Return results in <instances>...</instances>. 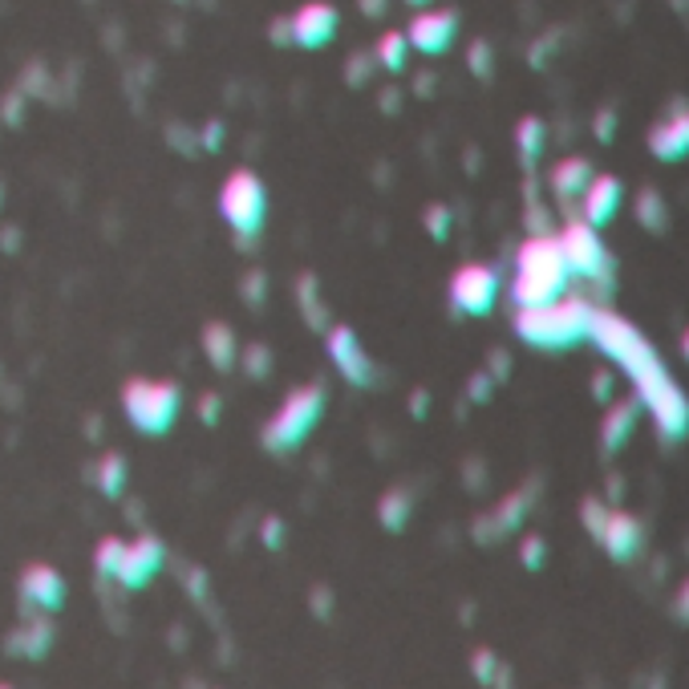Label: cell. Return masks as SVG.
Masks as SVG:
<instances>
[{"instance_id": "8fae6325", "label": "cell", "mask_w": 689, "mask_h": 689, "mask_svg": "<svg viewBox=\"0 0 689 689\" xmlns=\"http://www.w3.org/2000/svg\"><path fill=\"white\" fill-rule=\"evenodd\" d=\"M620 203H625V188H620L617 174H592L589 191L580 195V219L601 231L617 219Z\"/></svg>"}, {"instance_id": "3957f363", "label": "cell", "mask_w": 689, "mask_h": 689, "mask_svg": "<svg viewBox=\"0 0 689 689\" xmlns=\"http://www.w3.org/2000/svg\"><path fill=\"white\" fill-rule=\"evenodd\" d=\"M122 414L138 434L162 438L183 414V386L171 377H130L122 386Z\"/></svg>"}, {"instance_id": "7c38bea8", "label": "cell", "mask_w": 689, "mask_h": 689, "mask_svg": "<svg viewBox=\"0 0 689 689\" xmlns=\"http://www.w3.org/2000/svg\"><path fill=\"white\" fill-rule=\"evenodd\" d=\"M162 544H158L155 535H143V540H134V544L122 547V564H118V576L114 580H122L126 589H143L146 580L162 568Z\"/></svg>"}, {"instance_id": "44dd1931", "label": "cell", "mask_w": 689, "mask_h": 689, "mask_svg": "<svg viewBox=\"0 0 689 689\" xmlns=\"http://www.w3.org/2000/svg\"><path fill=\"white\" fill-rule=\"evenodd\" d=\"M516 143H519L523 162L532 167L535 158H540V150H544V122H540V118H523L516 126Z\"/></svg>"}, {"instance_id": "e575fe53", "label": "cell", "mask_w": 689, "mask_h": 689, "mask_svg": "<svg viewBox=\"0 0 689 689\" xmlns=\"http://www.w3.org/2000/svg\"><path fill=\"white\" fill-rule=\"evenodd\" d=\"M681 353H686V361H689V329L681 333Z\"/></svg>"}, {"instance_id": "836d02e7", "label": "cell", "mask_w": 689, "mask_h": 689, "mask_svg": "<svg viewBox=\"0 0 689 689\" xmlns=\"http://www.w3.org/2000/svg\"><path fill=\"white\" fill-rule=\"evenodd\" d=\"M677 122H681V134H686V146H689V110L686 114H677Z\"/></svg>"}, {"instance_id": "d6a6232c", "label": "cell", "mask_w": 689, "mask_h": 689, "mask_svg": "<svg viewBox=\"0 0 689 689\" xmlns=\"http://www.w3.org/2000/svg\"><path fill=\"white\" fill-rule=\"evenodd\" d=\"M219 134H223V130H219V122H211V126H207V138H203V143H207L211 150H216V146H219Z\"/></svg>"}, {"instance_id": "4fadbf2b", "label": "cell", "mask_w": 689, "mask_h": 689, "mask_svg": "<svg viewBox=\"0 0 689 689\" xmlns=\"http://www.w3.org/2000/svg\"><path fill=\"white\" fill-rule=\"evenodd\" d=\"M596 540H601L613 560H629V556L641 552V523L632 516H625V511H613V516H604Z\"/></svg>"}, {"instance_id": "5b68a950", "label": "cell", "mask_w": 689, "mask_h": 689, "mask_svg": "<svg viewBox=\"0 0 689 689\" xmlns=\"http://www.w3.org/2000/svg\"><path fill=\"white\" fill-rule=\"evenodd\" d=\"M219 216H223V223L231 228L235 240L252 244L264 231V223H268V188H264V179L256 171H247V167L231 171L223 179V188H219Z\"/></svg>"}, {"instance_id": "4dcf8cb0", "label": "cell", "mask_w": 689, "mask_h": 689, "mask_svg": "<svg viewBox=\"0 0 689 689\" xmlns=\"http://www.w3.org/2000/svg\"><path fill=\"white\" fill-rule=\"evenodd\" d=\"M677 613H681V620H689V580L681 584V592H677Z\"/></svg>"}, {"instance_id": "4316f807", "label": "cell", "mask_w": 689, "mask_h": 689, "mask_svg": "<svg viewBox=\"0 0 689 689\" xmlns=\"http://www.w3.org/2000/svg\"><path fill=\"white\" fill-rule=\"evenodd\" d=\"M471 70L479 73V77H487V73H491V49H487V41H474L471 45Z\"/></svg>"}, {"instance_id": "ffe728a7", "label": "cell", "mask_w": 689, "mask_h": 689, "mask_svg": "<svg viewBox=\"0 0 689 689\" xmlns=\"http://www.w3.org/2000/svg\"><path fill=\"white\" fill-rule=\"evenodd\" d=\"M126 479H130L126 455H118V450L101 455V462H98V491L106 495V499H118V495L126 491Z\"/></svg>"}, {"instance_id": "d590c367", "label": "cell", "mask_w": 689, "mask_h": 689, "mask_svg": "<svg viewBox=\"0 0 689 689\" xmlns=\"http://www.w3.org/2000/svg\"><path fill=\"white\" fill-rule=\"evenodd\" d=\"M406 4H414V9H422V4H431V0H406Z\"/></svg>"}, {"instance_id": "2e32d148", "label": "cell", "mask_w": 689, "mask_h": 689, "mask_svg": "<svg viewBox=\"0 0 689 689\" xmlns=\"http://www.w3.org/2000/svg\"><path fill=\"white\" fill-rule=\"evenodd\" d=\"M203 353H207V361H211V370H219V374H231L235 365H240V337H235V329L231 325H223V321H211L207 329H203Z\"/></svg>"}, {"instance_id": "ac0fdd59", "label": "cell", "mask_w": 689, "mask_h": 689, "mask_svg": "<svg viewBox=\"0 0 689 689\" xmlns=\"http://www.w3.org/2000/svg\"><path fill=\"white\" fill-rule=\"evenodd\" d=\"M649 150H653L661 162H677V158H686L689 146H686V134H681V122H677V118L657 122V126L649 130Z\"/></svg>"}, {"instance_id": "ba28073f", "label": "cell", "mask_w": 689, "mask_h": 689, "mask_svg": "<svg viewBox=\"0 0 689 689\" xmlns=\"http://www.w3.org/2000/svg\"><path fill=\"white\" fill-rule=\"evenodd\" d=\"M325 349H329V361L337 365V374L358 389H370L377 382V365L374 358L365 353V341L349 325H333L325 329Z\"/></svg>"}, {"instance_id": "8d00e7d4", "label": "cell", "mask_w": 689, "mask_h": 689, "mask_svg": "<svg viewBox=\"0 0 689 689\" xmlns=\"http://www.w3.org/2000/svg\"><path fill=\"white\" fill-rule=\"evenodd\" d=\"M0 207H4V183H0Z\"/></svg>"}, {"instance_id": "74e56055", "label": "cell", "mask_w": 689, "mask_h": 689, "mask_svg": "<svg viewBox=\"0 0 689 689\" xmlns=\"http://www.w3.org/2000/svg\"><path fill=\"white\" fill-rule=\"evenodd\" d=\"M0 689H13V686H0Z\"/></svg>"}, {"instance_id": "f546056e", "label": "cell", "mask_w": 689, "mask_h": 689, "mask_svg": "<svg viewBox=\"0 0 689 689\" xmlns=\"http://www.w3.org/2000/svg\"><path fill=\"white\" fill-rule=\"evenodd\" d=\"M219 398H203V422H207V426H216L219 422Z\"/></svg>"}, {"instance_id": "52a82bcc", "label": "cell", "mask_w": 689, "mask_h": 689, "mask_svg": "<svg viewBox=\"0 0 689 689\" xmlns=\"http://www.w3.org/2000/svg\"><path fill=\"white\" fill-rule=\"evenodd\" d=\"M503 280L491 264H462L459 273L450 276V304L462 316H487L499 304Z\"/></svg>"}, {"instance_id": "e0dca14e", "label": "cell", "mask_w": 689, "mask_h": 689, "mask_svg": "<svg viewBox=\"0 0 689 689\" xmlns=\"http://www.w3.org/2000/svg\"><path fill=\"white\" fill-rule=\"evenodd\" d=\"M592 162L589 158H560L556 167H552V191L560 195V200H580L584 191H589V183H592Z\"/></svg>"}, {"instance_id": "d6986e66", "label": "cell", "mask_w": 689, "mask_h": 689, "mask_svg": "<svg viewBox=\"0 0 689 689\" xmlns=\"http://www.w3.org/2000/svg\"><path fill=\"white\" fill-rule=\"evenodd\" d=\"M374 61L386 73H402L406 61H410V41H406V33L402 29L382 33V37H377V49H374Z\"/></svg>"}, {"instance_id": "cb8c5ba5", "label": "cell", "mask_w": 689, "mask_h": 689, "mask_svg": "<svg viewBox=\"0 0 689 689\" xmlns=\"http://www.w3.org/2000/svg\"><path fill=\"white\" fill-rule=\"evenodd\" d=\"M122 540H101L98 544V556H94V564H98V572L106 576H118V564H122Z\"/></svg>"}, {"instance_id": "1f68e13d", "label": "cell", "mask_w": 689, "mask_h": 689, "mask_svg": "<svg viewBox=\"0 0 689 689\" xmlns=\"http://www.w3.org/2000/svg\"><path fill=\"white\" fill-rule=\"evenodd\" d=\"M361 9H365L370 16H382L386 13V0H361Z\"/></svg>"}, {"instance_id": "8992f818", "label": "cell", "mask_w": 689, "mask_h": 689, "mask_svg": "<svg viewBox=\"0 0 689 689\" xmlns=\"http://www.w3.org/2000/svg\"><path fill=\"white\" fill-rule=\"evenodd\" d=\"M556 240H560V252L568 259L572 280H601L608 273V247H604L601 231L589 228L584 219H568L556 231Z\"/></svg>"}, {"instance_id": "83f0119b", "label": "cell", "mask_w": 689, "mask_h": 689, "mask_svg": "<svg viewBox=\"0 0 689 689\" xmlns=\"http://www.w3.org/2000/svg\"><path fill=\"white\" fill-rule=\"evenodd\" d=\"M613 130H617V114H613V110L596 114V138H601V143H608V138H613Z\"/></svg>"}, {"instance_id": "6da1fadb", "label": "cell", "mask_w": 689, "mask_h": 689, "mask_svg": "<svg viewBox=\"0 0 689 689\" xmlns=\"http://www.w3.org/2000/svg\"><path fill=\"white\" fill-rule=\"evenodd\" d=\"M572 292V273L560 252V240L552 231L528 235L516 252V276H511V304L519 309H544Z\"/></svg>"}, {"instance_id": "f1b7e54d", "label": "cell", "mask_w": 689, "mask_h": 689, "mask_svg": "<svg viewBox=\"0 0 689 689\" xmlns=\"http://www.w3.org/2000/svg\"><path fill=\"white\" fill-rule=\"evenodd\" d=\"M523 547H528L523 556H528V564H532V568H535V564H540V560H544V540H528V544H523Z\"/></svg>"}, {"instance_id": "9c48e42d", "label": "cell", "mask_w": 689, "mask_h": 689, "mask_svg": "<svg viewBox=\"0 0 689 689\" xmlns=\"http://www.w3.org/2000/svg\"><path fill=\"white\" fill-rule=\"evenodd\" d=\"M341 29V13L333 9L329 0H309L297 13L288 16V45L301 49H325Z\"/></svg>"}, {"instance_id": "603a6c76", "label": "cell", "mask_w": 689, "mask_h": 689, "mask_svg": "<svg viewBox=\"0 0 689 689\" xmlns=\"http://www.w3.org/2000/svg\"><path fill=\"white\" fill-rule=\"evenodd\" d=\"M377 511H382V528H389V532H398V528L406 523V516H410V495H406L402 487H398V491H386V495H382V507H377Z\"/></svg>"}, {"instance_id": "7402d4cb", "label": "cell", "mask_w": 689, "mask_h": 689, "mask_svg": "<svg viewBox=\"0 0 689 689\" xmlns=\"http://www.w3.org/2000/svg\"><path fill=\"white\" fill-rule=\"evenodd\" d=\"M637 219H641L649 231H661L669 223V207L661 203L657 191H641V195H637Z\"/></svg>"}, {"instance_id": "277c9868", "label": "cell", "mask_w": 689, "mask_h": 689, "mask_svg": "<svg viewBox=\"0 0 689 689\" xmlns=\"http://www.w3.org/2000/svg\"><path fill=\"white\" fill-rule=\"evenodd\" d=\"M325 406H329V394H325V386H316V382L285 394V402L276 406L264 434H259L264 450L268 455H292L297 446H304L309 434L316 431V422L325 418Z\"/></svg>"}, {"instance_id": "484cf974", "label": "cell", "mask_w": 689, "mask_h": 689, "mask_svg": "<svg viewBox=\"0 0 689 689\" xmlns=\"http://www.w3.org/2000/svg\"><path fill=\"white\" fill-rule=\"evenodd\" d=\"M268 365H273L268 349H264V344H252V349H247V374H252V377L268 374Z\"/></svg>"}, {"instance_id": "7a4b0ae2", "label": "cell", "mask_w": 689, "mask_h": 689, "mask_svg": "<svg viewBox=\"0 0 689 689\" xmlns=\"http://www.w3.org/2000/svg\"><path fill=\"white\" fill-rule=\"evenodd\" d=\"M592 321H596V309L568 292L564 301L544 304V309H519L516 337L523 344H532V349L560 353V349H572V344L589 341Z\"/></svg>"}, {"instance_id": "d4e9b609", "label": "cell", "mask_w": 689, "mask_h": 689, "mask_svg": "<svg viewBox=\"0 0 689 689\" xmlns=\"http://www.w3.org/2000/svg\"><path fill=\"white\" fill-rule=\"evenodd\" d=\"M426 231H431L434 240H446V235H450V207L434 203L431 211H426Z\"/></svg>"}, {"instance_id": "9a60e30c", "label": "cell", "mask_w": 689, "mask_h": 689, "mask_svg": "<svg viewBox=\"0 0 689 689\" xmlns=\"http://www.w3.org/2000/svg\"><path fill=\"white\" fill-rule=\"evenodd\" d=\"M641 402L637 398H625V402H617L608 414H604V426H601V446L604 455H620L625 450V443L632 438V431H637V422H641Z\"/></svg>"}, {"instance_id": "5bb4252c", "label": "cell", "mask_w": 689, "mask_h": 689, "mask_svg": "<svg viewBox=\"0 0 689 689\" xmlns=\"http://www.w3.org/2000/svg\"><path fill=\"white\" fill-rule=\"evenodd\" d=\"M21 592H25L29 604L53 613V608H61V601H65V580H61L49 564H33V568H25V576H21Z\"/></svg>"}, {"instance_id": "30bf717a", "label": "cell", "mask_w": 689, "mask_h": 689, "mask_svg": "<svg viewBox=\"0 0 689 689\" xmlns=\"http://www.w3.org/2000/svg\"><path fill=\"white\" fill-rule=\"evenodd\" d=\"M406 41L414 53H426V58H438L455 45V33H459V13L455 9H422V13L406 25Z\"/></svg>"}]
</instances>
